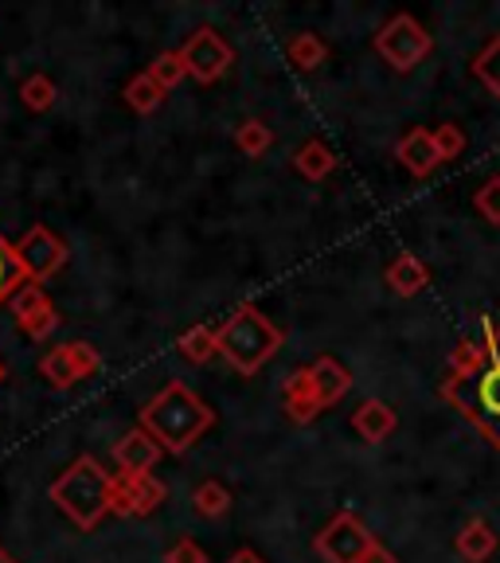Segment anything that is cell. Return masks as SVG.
Returning a JSON list of instances; mask_svg holds the SVG:
<instances>
[{
	"label": "cell",
	"mask_w": 500,
	"mask_h": 563,
	"mask_svg": "<svg viewBox=\"0 0 500 563\" xmlns=\"http://www.w3.org/2000/svg\"><path fill=\"white\" fill-rule=\"evenodd\" d=\"M352 427H356V434H360L364 442H384L387 434L399 427V419H396V411H391L387 404H379V399H368L360 411L352 415Z\"/></svg>",
	"instance_id": "obj_14"
},
{
	"label": "cell",
	"mask_w": 500,
	"mask_h": 563,
	"mask_svg": "<svg viewBox=\"0 0 500 563\" xmlns=\"http://www.w3.org/2000/svg\"><path fill=\"white\" fill-rule=\"evenodd\" d=\"M24 282L27 278H24V266H20V258H16V246L0 235V306L12 301V294H16Z\"/></svg>",
	"instance_id": "obj_22"
},
{
	"label": "cell",
	"mask_w": 500,
	"mask_h": 563,
	"mask_svg": "<svg viewBox=\"0 0 500 563\" xmlns=\"http://www.w3.org/2000/svg\"><path fill=\"white\" fill-rule=\"evenodd\" d=\"M281 344V333L258 313L255 306H243L227 325L220 329V356L238 372V376H255Z\"/></svg>",
	"instance_id": "obj_4"
},
{
	"label": "cell",
	"mask_w": 500,
	"mask_h": 563,
	"mask_svg": "<svg viewBox=\"0 0 500 563\" xmlns=\"http://www.w3.org/2000/svg\"><path fill=\"white\" fill-rule=\"evenodd\" d=\"M434 150H438V157H442V161L462 157V150H466V133L457 130L454 122L438 125V130H434Z\"/></svg>",
	"instance_id": "obj_30"
},
{
	"label": "cell",
	"mask_w": 500,
	"mask_h": 563,
	"mask_svg": "<svg viewBox=\"0 0 500 563\" xmlns=\"http://www.w3.org/2000/svg\"><path fill=\"white\" fill-rule=\"evenodd\" d=\"M12 321H16V329L27 336V341L44 344L47 336L59 329V313H55V301L47 298V290L40 286V282H24L16 294H12Z\"/></svg>",
	"instance_id": "obj_7"
},
{
	"label": "cell",
	"mask_w": 500,
	"mask_h": 563,
	"mask_svg": "<svg viewBox=\"0 0 500 563\" xmlns=\"http://www.w3.org/2000/svg\"><path fill=\"white\" fill-rule=\"evenodd\" d=\"M185 75H188V67H185V59H180V52H160L157 59L149 63V79L157 82L165 95L185 79Z\"/></svg>",
	"instance_id": "obj_25"
},
{
	"label": "cell",
	"mask_w": 500,
	"mask_h": 563,
	"mask_svg": "<svg viewBox=\"0 0 500 563\" xmlns=\"http://www.w3.org/2000/svg\"><path fill=\"white\" fill-rule=\"evenodd\" d=\"M286 52H290V63H298L301 70H313V67H321V63H325V44H321L313 32L293 35Z\"/></svg>",
	"instance_id": "obj_26"
},
{
	"label": "cell",
	"mask_w": 500,
	"mask_h": 563,
	"mask_svg": "<svg viewBox=\"0 0 500 563\" xmlns=\"http://www.w3.org/2000/svg\"><path fill=\"white\" fill-rule=\"evenodd\" d=\"M371 544H376V537H371L356 517H348V512L336 517L333 525L316 537V552L325 555L329 563H360Z\"/></svg>",
	"instance_id": "obj_9"
},
{
	"label": "cell",
	"mask_w": 500,
	"mask_h": 563,
	"mask_svg": "<svg viewBox=\"0 0 500 563\" xmlns=\"http://www.w3.org/2000/svg\"><path fill=\"white\" fill-rule=\"evenodd\" d=\"M399 161L407 165V173L414 176H431L438 168V150H434V133L431 130H411L399 141Z\"/></svg>",
	"instance_id": "obj_12"
},
{
	"label": "cell",
	"mask_w": 500,
	"mask_h": 563,
	"mask_svg": "<svg viewBox=\"0 0 500 563\" xmlns=\"http://www.w3.org/2000/svg\"><path fill=\"white\" fill-rule=\"evenodd\" d=\"M497 552V532H492L485 520H469L462 532H457V555L466 563H485Z\"/></svg>",
	"instance_id": "obj_16"
},
{
	"label": "cell",
	"mask_w": 500,
	"mask_h": 563,
	"mask_svg": "<svg viewBox=\"0 0 500 563\" xmlns=\"http://www.w3.org/2000/svg\"><path fill=\"white\" fill-rule=\"evenodd\" d=\"M215 352H220V333H215V329L196 325V329H188V333L180 336V356H185V361L208 364Z\"/></svg>",
	"instance_id": "obj_19"
},
{
	"label": "cell",
	"mask_w": 500,
	"mask_h": 563,
	"mask_svg": "<svg viewBox=\"0 0 500 563\" xmlns=\"http://www.w3.org/2000/svg\"><path fill=\"white\" fill-rule=\"evenodd\" d=\"M309 379H313V396L321 407H333L336 399H344V391L352 387L348 372H344L333 356H321V361L309 368Z\"/></svg>",
	"instance_id": "obj_13"
},
{
	"label": "cell",
	"mask_w": 500,
	"mask_h": 563,
	"mask_svg": "<svg viewBox=\"0 0 500 563\" xmlns=\"http://www.w3.org/2000/svg\"><path fill=\"white\" fill-rule=\"evenodd\" d=\"M20 102H24L32 114H47L55 106V82L47 79L44 70H32V75L20 82Z\"/></svg>",
	"instance_id": "obj_20"
},
{
	"label": "cell",
	"mask_w": 500,
	"mask_h": 563,
	"mask_svg": "<svg viewBox=\"0 0 500 563\" xmlns=\"http://www.w3.org/2000/svg\"><path fill=\"white\" fill-rule=\"evenodd\" d=\"M180 59H185L188 75L200 82H215L223 75V70L231 67V59H235V52H231V44L223 40L220 32H211V27H200V32L188 40L185 47H180Z\"/></svg>",
	"instance_id": "obj_8"
},
{
	"label": "cell",
	"mask_w": 500,
	"mask_h": 563,
	"mask_svg": "<svg viewBox=\"0 0 500 563\" xmlns=\"http://www.w3.org/2000/svg\"><path fill=\"white\" fill-rule=\"evenodd\" d=\"M16 258H20V266H24V278L44 286V282L52 278V274H59L63 263H67V243H63L52 228L35 223L16 243Z\"/></svg>",
	"instance_id": "obj_6"
},
{
	"label": "cell",
	"mask_w": 500,
	"mask_h": 563,
	"mask_svg": "<svg viewBox=\"0 0 500 563\" xmlns=\"http://www.w3.org/2000/svg\"><path fill=\"white\" fill-rule=\"evenodd\" d=\"M360 563H396V555L387 552V548H384V544H379V540H376V544L368 548V555H364Z\"/></svg>",
	"instance_id": "obj_33"
},
{
	"label": "cell",
	"mask_w": 500,
	"mask_h": 563,
	"mask_svg": "<svg viewBox=\"0 0 500 563\" xmlns=\"http://www.w3.org/2000/svg\"><path fill=\"white\" fill-rule=\"evenodd\" d=\"M52 501L67 512L82 532L98 525L114 505V477L98 466V457L82 454L52 482Z\"/></svg>",
	"instance_id": "obj_3"
},
{
	"label": "cell",
	"mask_w": 500,
	"mask_h": 563,
	"mask_svg": "<svg viewBox=\"0 0 500 563\" xmlns=\"http://www.w3.org/2000/svg\"><path fill=\"white\" fill-rule=\"evenodd\" d=\"M40 376H44L55 391H67L70 384H79L82 379L79 368H75V361H70L67 344H55V349H47L44 356H40Z\"/></svg>",
	"instance_id": "obj_17"
},
{
	"label": "cell",
	"mask_w": 500,
	"mask_h": 563,
	"mask_svg": "<svg viewBox=\"0 0 500 563\" xmlns=\"http://www.w3.org/2000/svg\"><path fill=\"white\" fill-rule=\"evenodd\" d=\"M270 141H274V133L266 130L263 122H243L235 133V145L246 153V157H263V153L270 150Z\"/></svg>",
	"instance_id": "obj_28"
},
{
	"label": "cell",
	"mask_w": 500,
	"mask_h": 563,
	"mask_svg": "<svg viewBox=\"0 0 500 563\" xmlns=\"http://www.w3.org/2000/svg\"><path fill=\"white\" fill-rule=\"evenodd\" d=\"M0 563H16V560H12V555L4 552V548H0Z\"/></svg>",
	"instance_id": "obj_35"
},
{
	"label": "cell",
	"mask_w": 500,
	"mask_h": 563,
	"mask_svg": "<svg viewBox=\"0 0 500 563\" xmlns=\"http://www.w3.org/2000/svg\"><path fill=\"white\" fill-rule=\"evenodd\" d=\"M125 102H130L137 114H153V110L165 102V90L149 79V70H141V75L130 79V87H125Z\"/></svg>",
	"instance_id": "obj_23"
},
{
	"label": "cell",
	"mask_w": 500,
	"mask_h": 563,
	"mask_svg": "<svg viewBox=\"0 0 500 563\" xmlns=\"http://www.w3.org/2000/svg\"><path fill=\"white\" fill-rule=\"evenodd\" d=\"M165 501V485L153 474L141 477H114V505L110 512H122V517H145L157 505Z\"/></svg>",
	"instance_id": "obj_10"
},
{
	"label": "cell",
	"mask_w": 500,
	"mask_h": 563,
	"mask_svg": "<svg viewBox=\"0 0 500 563\" xmlns=\"http://www.w3.org/2000/svg\"><path fill=\"white\" fill-rule=\"evenodd\" d=\"M286 407H290V415L298 422H305L309 415L321 411V404H316V396H313V379H309V372H298V376L286 384Z\"/></svg>",
	"instance_id": "obj_21"
},
{
	"label": "cell",
	"mask_w": 500,
	"mask_h": 563,
	"mask_svg": "<svg viewBox=\"0 0 500 563\" xmlns=\"http://www.w3.org/2000/svg\"><path fill=\"white\" fill-rule=\"evenodd\" d=\"M231 563H263V555H258V552H251V548H243V552H235V555H231Z\"/></svg>",
	"instance_id": "obj_34"
},
{
	"label": "cell",
	"mask_w": 500,
	"mask_h": 563,
	"mask_svg": "<svg viewBox=\"0 0 500 563\" xmlns=\"http://www.w3.org/2000/svg\"><path fill=\"white\" fill-rule=\"evenodd\" d=\"M477 211H481L489 223H500V176L485 180L481 192H477Z\"/></svg>",
	"instance_id": "obj_31"
},
{
	"label": "cell",
	"mask_w": 500,
	"mask_h": 563,
	"mask_svg": "<svg viewBox=\"0 0 500 563\" xmlns=\"http://www.w3.org/2000/svg\"><path fill=\"white\" fill-rule=\"evenodd\" d=\"M442 396L474 419L492 446H500V329L485 325V344H462L454 356V376Z\"/></svg>",
	"instance_id": "obj_1"
},
{
	"label": "cell",
	"mask_w": 500,
	"mask_h": 563,
	"mask_svg": "<svg viewBox=\"0 0 500 563\" xmlns=\"http://www.w3.org/2000/svg\"><path fill=\"white\" fill-rule=\"evenodd\" d=\"M165 563H208V555H203V548L192 544V540H176L165 552Z\"/></svg>",
	"instance_id": "obj_32"
},
{
	"label": "cell",
	"mask_w": 500,
	"mask_h": 563,
	"mask_svg": "<svg viewBox=\"0 0 500 563\" xmlns=\"http://www.w3.org/2000/svg\"><path fill=\"white\" fill-rule=\"evenodd\" d=\"M387 282H391V290H396L399 298H414V294L426 290V282H431V274H426V266H422V258H414V255H399L396 263L387 266Z\"/></svg>",
	"instance_id": "obj_15"
},
{
	"label": "cell",
	"mask_w": 500,
	"mask_h": 563,
	"mask_svg": "<svg viewBox=\"0 0 500 563\" xmlns=\"http://www.w3.org/2000/svg\"><path fill=\"white\" fill-rule=\"evenodd\" d=\"M474 75L500 98V35L474 59Z\"/></svg>",
	"instance_id": "obj_27"
},
{
	"label": "cell",
	"mask_w": 500,
	"mask_h": 563,
	"mask_svg": "<svg viewBox=\"0 0 500 563\" xmlns=\"http://www.w3.org/2000/svg\"><path fill=\"white\" fill-rule=\"evenodd\" d=\"M293 165H298V173L309 176V180H325V176L336 168V157H333V150H329V145H321V141H309V145H301V150H298Z\"/></svg>",
	"instance_id": "obj_18"
},
{
	"label": "cell",
	"mask_w": 500,
	"mask_h": 563,
	"mask_svg": "<svg viewBox=\"0 0 500 563\" xmlns=\"http://www.w3.org/2000/svg\"><path fill=\"white\" fill-rule=\"evenodd\" d=\"M0 384H4V364H0Z\"/></svg>",
	"instance_id": "obj_36"
},
{
	"label": "cell",
	"mask_w": 500,
	"mask_h": 563,
	"mask_svg": "<svg viewBox=\"0 0 500 563\" xmlns=\"http://www.w3.org/2000/svg\"><path fill=\"white\" fill-rule=\"evenodd\" d=\"M376 52L396 70H411L431 52V35L422 32V24L414 16H391L384 32L376 35Z\"/></svg>",
	"instance_id": "obj_5"
},
{
	"label": "cell",
	"mask_w": 500,
	"mask_h": 563,
	"mask_svg": "<svg viewBox=\"0 0 500 563\" xmlns=\"http://www.w3.org/2000/svg\"><path fill=\"white\" fill-rule=\"evenodd\" d=\"M211 422H215L211 407L196 391H188L180 379L160 387L157 396L141 407V431H149L160 442V450H168V454H185Z\"/></svg>",
	"instance_id": "obj_2"
},
{
	"label": "cell",
	"mask_w": 500,
	"mask_h": 563,
	"mask_svg": "<svg viewBox=\"0 0 500 563\" xmlns=\"http://www.w3.org/2000/svg\"><path fill=\"white\" fill-rule=\"evenodd\" d=\"M192 505H196V512H200V517H208V520H220L223 512L231 509V493L223 489L220 482H203L200 489L192 493Z\"/></svg>",
	"instance_id": "obj_24"
},
{
	"label": "cell",
	"mask_w": 500,
	"mask_h": 563,
	"mask_svg": "<svg viewBox=\"0 0 500 563\" xmlns=\"http://www.w3.org/2000/svg\"><path fill=\"white\" fill-rule=\"evenodd\" d=\"M67 352H70V361H75V368H79L82 379H90V376H98V372H102V356H98L95 344H87V341H67Z\"/></svg>",
	"instance_id": "obj_29"
},
{
	"label": "cell",
	"mask_w": 500,
	"mask_h": 563,
	"mask_svg": "<svg viewBox=\"0 0 500 563\" xmlns=\"http://www.w3.org/2000/svg\"><path fill=\"white\" fill-rule=\"evenodd\" d=\"M160 442L153 439L149 431H130L125 439H118V446H114V462H118V470H122V477H141V474H153V466L160 462Z\"/></svg>",
	"instance_id": "obj_11"
}]
</instances>
